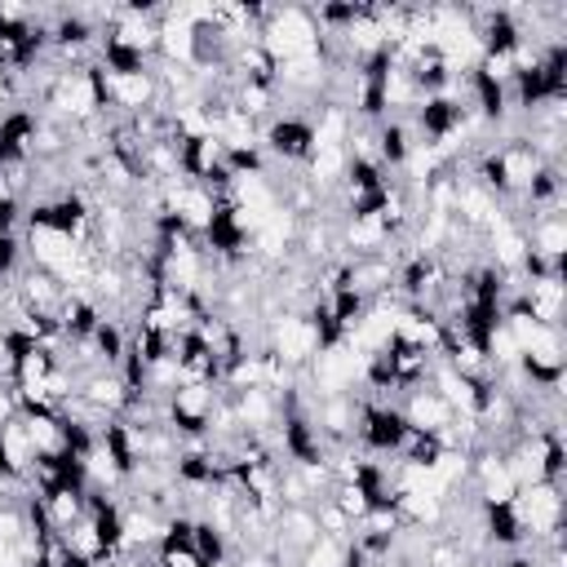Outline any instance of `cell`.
<instances>
[{
  "label": "cell",
  "mask_w": 567,
  "mask_h": 567,
  "mask_svg": "<svg viewBox=\"0 0 567 567\" xmlns=\"http://www.w3.org/2000/svg\"><path fill=\"white\" fill-rule=\"evenodd\" d=\"M412 151H416V137H412V128H408L403 115H390V120L377 124V164L385 173H403L408 159H412Z\"/></svg>",
  "instance_id": "obj_2"
},
{
  "label": "cell",
  "mask_w": 567,
  "mask_h": 567,
  "mask_svg": "<svg viewBox=\"0 0 567 567\" xmlns=\"http://www.w3.org/2000/svg\"><path fill=\"white\" fill-rule=\"evenodd\" d=\"M18 416V399H13V385L9 381H0V425L4 421H13Z\"/></svg>",
  "instance_id": "obj_4"
},
{
  "label": "cell",
  "mask_w": 567,
  "mask_h": 567,
  "mask_svg": "<svg viewBox=\"0 0 567 567\" xmlns=\"http://www.w3.org/2000/svg\"><path fill=\"white\" fill-rule=\"evenodd\" d=\"M89 350H93L97 368H120V359H124V350H128V328H124L120 319L102 315V323H97L93 337H89Z\"/></svg>",
  "instance_id": "obj_3"
},
{
  "label": "cell",
  "mask_w": 567,
  "mask_h": 567,
  "mask_svg": "<svg viewBox=\"0 0 567 567\" xmlns=\"http://www.w3.org/2000/svg\"><path fill=\"white\" fill-rule=\"evenodd\" d=\"M257 142L270 164H306L315 155V124L301 111H275V120L261 124Z\"/></svg>",
  "instance_id": "obj_1"
}]
</instances>
